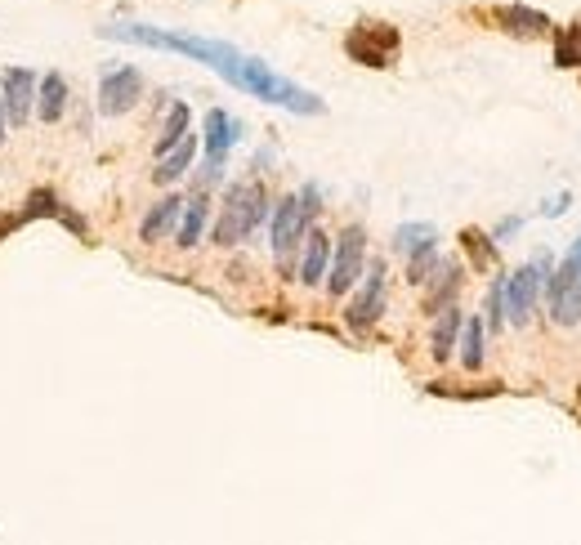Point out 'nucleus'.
<instances>
[{
	"label": "nucleus",
	"instance_id": "bb28decb",
	"mask_svg": "<svg viewBox=\"0 0 581 545\" xmlns=\"http://www.w3.org/2000/svg\"><path fill=\"white\" fill-rule=\"evenodd\" d=\"M506 327V277H497L488 291V331Z\"/></svg>",
	"mask_w": 581,
	"mask_h": 545
},
{
	"label": "nucleus",
	"instance_id": "dca6fc26",
	"mask_svg": "<svg viewBox=\"0 0 581 545\" xmlns=\"http://www.w3.org/2000/svg\"><path fill=\"white\" fill-rule=\"evenodd\" d=\"M179 215H184V202H179V197H161V202L148 210L144 224H139V237H144L148 246H157L161 237H170L179 228Z\"/></svg>",
	"mask_w": 581,
	"mask_h": 545
},
{
	"label": "nucleus",
	"instance_id": "ddd939ff",
	"mask_svg": "<svg viewBox=\"0 0 581 545\" xmlns=\"http://www.w3.org/2000/svg\"><path fill=\"white\" fill-rule=\"evenodd\" d=\"M492 23L510 36H546L550 32V18L541 9H528V5H501L492 9Z\"/></svg>",
	"mask_w": 581,
	"mask_h": 545
},
{
	"label": "nucleus",
	"instance_id": "cd10ccee",
	"mask_svg": "<svg viewBox=\"0 0 581 545\" xmlns=\"http://www.w3.org/2000/svg\"><path fill=\"white\" fill-rule=\"evenodd\" d=\"M430 394H438V398H492V394H501V385H483V389H456V385H443V380H434V385H430Z\"/></svg>",
	"mask_w": 581,
	"mask_h": 545
},
{
	"label": "nucleus",
	"instance_id": "7ed1b4c3",
	"mask_svg": "<svg viewBox=\"0 0 581 545\" xmlns=\"http://www.w3.org/2000/svg\"><path fill=\"white\" fill-rule=\"evenodd\" d=\"M345 54L358 63V68H394L398 54H403V36H398L394 23L363 18V23L345 36Z\"/></svg>",
	"mask_w": 581,
	"mask_h": 545
},
{
	"label": "nucleus",
	"instance_id": "9d476101",
	"mask_svg": "<svg viewBox=\"0 0 581 545\" xmlns=\"http://www.w3.org/2000/svg\"><path fill=\"white\" fill-rule=\"evenodd\" d=\"M18 219H23V224H32V219H59L72 237H90V224H85L72 206H63V197L54 193V188H32L23 210H18Z\"/></svg>",
	"mask_w": 581,
	"mask_h": 545
},
{
	"label": "nucleus",
	"instance_id": "4be33fe9",
	"mask_svg": "<svg viewBox=\"0 0 581 545\" xmlns=\"http://www.w3.org/2000/svg\"><path fill=\"white\" fill-rule=\"evenodd\" d=\"M188 121H193V112H188V103H175V108L166 112V126H161V135H157V157L161 152H170L179 139L188 135Z\"/></svg>",
	"mask_w": 581,
	"mask_h": 545
},
{
	"label": "nucleus",
	"instance_id": "f8f14e48",
	"mask_svg": "<svg viewBox=\"0 0 581 545\" xmlns=\"http://www.w3.org/2000/svg\"><path fill=\"white\" fill-rule=\"evenodd\" d=\"M0 103H5L9 126H23L36 108V72L27 68H9L0 76Z\"/></svg>",
	"mask_w": 581,
	"mask_h": 545
},
{
	"label": "nucleus",
	"instance_id": "c85d7f7f",
	"mask_svg": "<svg viewBox=\"0 0 581 545\" xmlns=\"http://www.w3.org/2000/svg\"><path fill=\"white\" fill-rule=\"evenodd\" d=\"M318 206H322L318 184H304V193H300V210H304V219H309V224H313V215H318Z\"/></svg>",
	"mask_w": 581,
	"mask_h": 545
},
{
	"label": "nucleus",
	"instance_id": "393cba45",
	"mask_svg": "<svg viewBox=\"0 0 581 545\" xmlns=\"http://www.w3.org/2000/svg\"><path fill=\"white\" fill-rule=\"evenodd\" d=\"M430 242H438L434 224H403V228L394 233V251H403V255L421 251V246H430Z\"/></svg>",
	"mask_w": 581,
	"mask_h": 545
},
{
	"label": "nucleus",
	"instance_id": "423d86ee",
	"mask_svg": "<svg viewBox=\"0 0 581 545\" xmlns=\"http://www.w3.org/2000/svg\"><path fill=\"white\" fill-rule=\"evenodd\" d=\"M304 233H309V219L300 210V197H282L273 206V255H278V269L291 273L295 251L304 246Z\"/></svg>",
	"mask_w": 581,
	"mask_h": 545
},
{
	"label": "nucleus",
	"instance_id": "0eeeda50",
	"mask_svg": "<svg viewBox=\"0 0 581 545\" xmlns=\"http://www.w3.org/2000/svg\"><path fill=\"white\" fill-rule=\"evenodd\" d=\"M144 99V72L139 68H112L99 81V112L103 117H126Z\"/></svg>",
	"mask_w": 581,
	"mask_h": 545
},
{
	"label": "nucleus",
	"instance_id": "6e6552de",
	"mask_svg": "<svg viewBox=\"0 0 581 545\" xmlns=\"http://www.w3.org/2000/svg\"><path fill=\"white\" fill-rule=\"evenodd\" d=\"M237 135H242V126H237L228 112H219V108L206 112V166H202V188L219 184V175H224V157H228V148L237 143Z\"/></svg>",
	"mask_w": 581,
	"mask_h": 545
},
{
	"label": "nucleus",
	"instance_id": "7c9ffc66",
	"mask_svg": "<svg viewBox=\"0 0 581 545\" xmlns=\"http://www.w3.org/2000/svg\"><path fill=\"white\" fill-rule=\"evenodd\" d=\"M568 206H573V197H568V193H564V197H555V202H550V206H546V215H564V210H568Z\"/></svg>",
	"mask_w": 581,
	"mask_h": 545
},
{
	"label": "nucleus",
	"instance_id": "a878e982",
	"mask_svg": "<svg viewBox=\"0 0 581 545\" xmlns=\"http://www.w3.org/2000/svg\"><path fill=\"white\" fill-rule=\"evenodd\" d=\"M438 269V246H421V251H412L407 255V282H416V286H425V277H430Z\"/></svg>",
	"mask_w": 581,
	"mask_h": 545
},
{
	"label": "nucleus",
	"instance_id": "39448f33",
	"mask_svg": "<svg viewBox=\"0 0 581 545\" xmlns=\"http://www.w3.org/2000/svg\"><path fill=\"white\" fill-rule=\"evenodd\" d=\"M541 286H546V255H537V260L523 264L514 277H506V322L528 327L532 309L541 300Z\"/></svg>",
	"mask_w": 581,
	"mask_h": 545
},
{
	"label": "nucleus",
	"instance_id": "f03ea898",
	"mask_svg": "<svg viewBox=\"0 0 581 545\" xmlns=\"http://www.w3.org/2000/svg\"><path fill=\"white\" fill-rule=\"evenodd\" d=\"M269 215V193H264L260 179H242V184L228 188L224 197V215L215 224V246H237L255 233Z\"/></svg>",
	"mask_w": 581,
	"mask_h": 545
},
{
	"label": "nucleus",
	"instance_id": "c756f323",
	"mask_svg": "<svg viewBox=\"0 0 581 545\" xmlns=\"http://www.w3.org/2000/svg\"><path fill=\"white\" fill-rule=\"evenodd\" d=\"M519 228H523V219H501V224H497V242H501V237H510V233H519Z\"/></svg>",
	"mask_w": 581,
	"mask_h": 545
},
{
	"label": "nucleus",
	"instance_id": "473e14b6",
	"mask_svg": "<svg viewBox=\"0 0 581 545\" xmlns=\"http://www.w3.org/2000/svg\"><path fill=\"white\" fill-rule=\"evenodd\" d=\"M5 126H9V117H5V103H0V148H5Z\"/></svg>",
	"mask_w": 581,
	"mask_h": 545
},
{
	"label": "nucleus",
	"instance_id": "412c9836",
	"mask_svg": "<svg viewBox=\"0 0 581 545\" xmlns=\"http://www.w3.org/2000/svg\"><path fill=\"white\" fill-rule=\"evenodd\" d=\"M461 246H465V255H470V264H474L479 273L497 269V237L479 233V228H465V233H461Z\"/></svg>",
	"mask_w": 581,
	"mask_h": 545
},
{
	"label": "nucleus",
	"instance_id": "f257e3e1",
	"mask_svg": "<svg viewBox=\"0 0 581 545\" xmlns=\"http://www.w3.org/2000/svg\"><path fill=\"white\" fill-rule=\"evenodd\" d=\"M103 36H108V41H126V45H144V50H170V54H184V59H197L211 72L224 76L233 90L273 103V108L300 112V117H322V112H327V103H322L313 90H304V85L278 76L269 63L233 50L228 41H206V36L166 32V27H144V23H112V27H103Z\"/></svg>",
	"mask_w": 581,
	"mask_h": 545
},
{
	"label": "nucleus",
	"instance_id": "1a4fd4ad",
	"mask_svg": "<svg viewBox=\"0 0 581 545\" xmlns=\"http://www.w3.org/2000/svg\"><path fill=\"white\" fill-rule=\"evenodd\" d=\"M546 300H550V318L559 322V327H577L581 322V273L573 260H564L555 269L546 286Z\"/></svg>",
	"mask_w": 581,
	"mask_h": 545
},
{
	"label": "nucleus",
	"instance_id": "2f4dec72",
	"mask_svg": "<svg viewBox=\"0 0 581 545\" xmlns=\"http://www.w3.org/2000/svg\"><path fill=\"white\" fill-rule=\"evenodd\" d=\"M568 260H573V264H577V273H581V237L573 242V251H568Z\"/></svg>",
	"mask_w": 581,
	"mask_h": 545
},
{
	"label": "nucleus",
	"instance_id": "6ab92c4d",
	"mask_svg": "<svg viewBox=\"0 0 581 545\" xmlns=\"http://www.w3.org/2000/svg\"><path fill=\"white\" fill-rule=\"evenodd\" d=\"M461 309L456 304H447V309H438V322H434V340H430V353L434 362H447L456 349V336H461Z\"/></svg>",
	"mask_w": 581,
	"mask_h": 545
},
{
	"label": "nucleus",
	"instance_id": "a211bd4d",
	"mask_svg": "<svg viewBox=\"0 0 581 545\" xmlns=\"http://www.w3.org/2000/svg\"><path fill=\"white\" fill-rule=\"evenodd\" d=\"M193 157H197V139L184 135L170 152H161V161H157V170H152V179H157V184H175V179L184 175L188 166H193Z\"/></svg>",
	"mask_w": 581,
	"mask_h": 545
},
{
	"label": "nucleus",
	"instance_id": "aec40b11",
	"mask_svg": "<svg viewBox=\"0 0 581 545\" xmlns=\"http://www.w3.org/2000/svg\"><path fill=\"white\" fill-rule=\"evenodd\" d=\"M206 215H211V206H206V193H197L193 202H184V219H179V233H175V246H184V251H193L197 242H202V228H206Z\"/></svg>",
	"mask_w": 581,
	"mask_h": 545
},
{
	"label": "nucleus",
	"instance_id": "4468645a",
	"mask_svg": "<svg viewBox=\"0 0 581 545\" xmlns=\"http://www.w3.org/2000/svg\"><path fill=\"white\" fill-rule=\"evenodd\" d=\"M63 112H68V81H63V72H45L36 81V117L54 126V121H63Z\"/></svg>",
	"mask_w": 581,
	"mask_h": 545
},
{
	"label": "nucleus",
	"instance_id": "9b49d317",
	"mask_svg": "<svg viewBox=\"0 0 581 545\" xmlns=\"http://www.w3.org/2000/svg\"><path fill=\"white\" fill-rule=\"evenodd\" d=\"M380 313H385V264L376 260L367 273V282H363V291H358L354 304L345 309V322H349V331H367L380 322Z\"/></svg>",
	"mask_w": 581,
	"mask_h": 545
},
{
	"label": "nucleus",
	"instance_id": "20e7f679",
	"mask_svg": "<svg viewBox=\"0 0 581 545\" xmlns=\"http://www.w3.org/2000/svg\"><path fill=\"white\" fill-rule=\"evenodd\" d=\"M363 264H367V233L358 224H349L345 233H340L336 251H331V264H327V291L336 295H349L354 291V282L363 277Z\"/></svg>",
	"mask_w": 581,
	"mask_h": 545
},
{
	"label": "nucleus",
	"instance_id": "5701e85b",
	"mask_svg": "<svg viewBox=\"0 0 581 545\" xmlns=\"http://www.w3.org/2000/svg\"><path fill=\"white\" fill-rule=\"evenodd\" d=\"M461 331H465V340H461V367L465 371H479L483 367V322L479 318H465Z\"/></svg>",
	"mask_w": 581,
	"mask_h": 545
},
{
	"label": "nucleus",
	"instance_id": "b1692460",
	"mask_svg": "<svg viewBox=\"0 0 581 545\" xmlns=\"http://www.w3.org/2000/svg\"><path fill=\"white\" fill-rule=\"evenodd\" d=\"M555 68H564V72L581 68V23H573V27H564V32H559V41H555Z\"/></svg>",
	"mask_w": 581,
	"mask_h": 545
},
{
	"label": "nucleus",
	"instance_id": "2eb2a0df",
	"mask_svg": "<svg viewBox=\"0 0 581 545\" xmlns=\"http://www.w3.org/2000/svg\"><path fill=\"white\" fill-rule=\"evenodd\" d=\"M327 264H331V237L322 233V228H313V224H309V233H304L300 282H304V286H318L322 277H327Z\"/></svg>",
	"mask_w": 581,
	"mask_h": 545
},
{
	"label": "nucleus",
	"instance_id": "f3484780",
	"mask_svg": "<svg viewBox=\"0 0 581 545\" xmlns=\"http://www.w3.org/2000/svg\"><path fill=\"white\" fill-rule=\"evenodd\" d=\"M430 282V291H425V309L438 313V309H447L452 304V295L461 291V264H443L438 260V269L425 277Z\"/></svg>",
	"mask_w": 581,
	"mask_h": 545
}]
</instances>
